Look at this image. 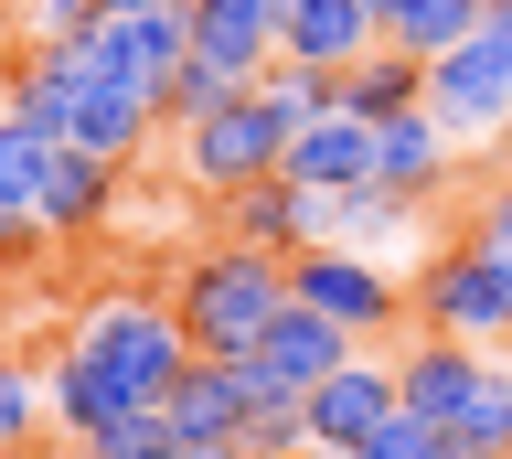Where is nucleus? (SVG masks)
Masks as SVG:
<instances>
[{"label": "nucleus", "mask_w": 512, "mask_h": 459, "mask_svg": "<svg viewBox=\"0 0 512 459\" xmlns=\"http://www.w3.org/2000/svg\"><path fill=\"white\" fill-rule=\"evenodd\" d=\"M118 214V161L96 150H54V182H43V235H96Z\"/></svg>", "instance_id": "dca6fc26"}, {"label": "nucleus", "mask_w": 512, "mask_h": 459, "mask_svg": "<svg viewBox=\"0 0 512 459\" xmlns=\"http://www.w3.org/2000/svg\"><path fill=\"white\" fill-rule=\"evenodd\" d=\"M43 417H54V406H43V374L0 363V459H11V449H32V438H43Z\"/></svg>", "instance_id": "393cba45"}, {"label": "nucleus", "mask_w": 512, "mask_h": 459, "mask_svg": "<svg viewBox=\"0 0 512 459\" xmlns=\"http://www.w3.org/2000/svg\"><path fill=\"white\" fill-rule=\"evenodd\" d=\"M363 54H384V22H374V0H299V11L278 22V65L352 75Z\"/></svg>", "instance_id": "9d476101"}, {"label": "nucleus", "mask_w": 512, "mask_h": 459, "mask_svg": "<svg viewBox=\"0 0 512 459\" xmlns=\"http://www.w3.org/2000/svg\"><path fill=\"white\" fill-rule=\"evenodd\" d=\"M160 449H171V417H160V406H139V417H118L96 438V459H160Z\"/></svg>", "instance_id": "cd10ccee"}, {"label": "nucleus", "mask_w": 512, "mask_h": 459, "mask_svg": "<svg viewBox=\"0 0 512 459\" xmlns=\"http://www.w3.org/2000/svg\"><path fill=\"white\" fill-rule=\"evenodd\" d=\"M267 11H278V22H288V11H299V0H267Z\"/></svg>", "instance_id": "72a5a7b5"}, {"label": "nucleus", "mask_w": 512, "mask_h": 459, "mask_svg": "<svg viewBox=\"0 0 512 459\" xmlns=\"http://www.w3.org/2000/svg\"><path fill=\"white\" fill-rule=\"evenodd\" d=\"M416 107H427V65L395 54V43L342 75V118H363V129H395V118H416Z\"/></svg>", "instance_id": "f3484780"}, {"label": "nucleus", "mask_w": 512, "mask_h": 459, "mask_svg": "<svg viewBox=\"0 0 512 459\" xmlns=\"http://www.w3.org/2000/svg\"><path fill=\"white\" fill-rule=\"evenodd\" d=\"M288 299H299V310H320L331 331H352L363 353H374L395 321H416L406 289L384 278V257H352V246H310V257H288Z\"/></svg>", "instance_id": "423d86ee"}, {"label": "nucleus", "mask_w": 512, "mask_h": 459, "mask_svg": "<svg viewBox=\"0 0 512 459\" xmlns=\"http://www.w3.org/2000/svg\"><path fill=\"white\" fill-rule=\"evenodd\" d=\"M299 459H352V449H299Z\"/></svg>", "instance_id": "473e14b6"}, {"label": "nucleus", "mask_w": 512, "mask_h": 459, "mask_svg": "<svg viewBox=\"0 0 512 459\" xmlns=\"http://www.w3.org/2000/svg\"><path fill=\"white\" fill-rule=\"evenodd\" d=\"M96 22H107V0H22V33H32V54H54V43H86Z\"/></svg>", "instance_id": "bb28decb"}, {"label": "nucleus", "mask_w": 512, "mask_h": 459, "mask_svg": "<svg viewBox=\"0 0 512 459\" xmlns=\"http://www.w3.org/2000/svg\"><path fill=\"white\" fill-rule=\"evenodd\" d=\"M480 246H502V257H512V171H502V182H491V193H480Z\"/></svg>", "instance_id": "c85d7f7f"}, {"label": "nucleus", "mask_w": 512, "mask_h": 459, "mask_svg": "<svg viewBox=\"0 0 512 459\" xmlns=\"http://www.w3.org/2000/svg\"><path fill=\"white\" fill-rule=\"evenodd\" d=\"M54 150H64V139L22 129V118L0 107V225H43V182H54Z\"/></svg>", "instance_id": "aec40b11"}, {"label": "nucleus", "mask_w": 512, "mask_h": 459, "mask_svg": "<svg viewBox=\"0 0 512 459\" xmlns=\"http://www.w3.org/2000/svg\"><path fill=\"white\" fill-rule=\"evenodd\" d=\"M374 150H384V129H363V118H310L278 171L299 193H374Z\"/></svg>", "instance_id": "ddd939ff"}, {"label": "nucleus", "mask_w": 512, "mask_h": 459, "mask_svg": "<svg viewBox=\"0 0 512 459\" xmlns=\"http://www.w3.org/2000/svg\"><path fill=\"white\" fill-rule=\"evenodd\" d=\"M416 235V203H395L374 182V193H331V246H352V257H384V246H406Z\"/></svg>", "instance_id": "412c9836"}, {"label": "nucleus", "mask_w": 512, "mask_h": 459, "mask_svg": "<svg viewBox=\"0 0 512 459\" xmlns=\"http://www.w3.org/2000/svg\"><path fill=\"white\" fill-rule=\"evenodd\" d=\"M64 353L86 363L118 406H171V385L203 363V353H192V331L171 321V299H96Z\"/></svg>", "instance_id": "f03ea898"}, {"label": "nucleus", "mask_w": 512, "mask_h": 459, "mask_svg": "<svg viewBox=\"0 0 512 459\" xmlns=\"http://www.w3.org/2000/svg\"><path fill=\"white\" fill-rule=\"evenodd\" d=\"M491 363L502 353H480V342H438V331H416L406 353H395V406L427 427H459L470 417V395L491 385Z\"/></svg>", "instance_id": "0eeeda50"}, {"label": "nucleus", "mask_w": 512, "mask_h": 459, "mask_svg": "<svg viewBox=\"0 0 512 459\" xmlns=\"http://www.w3.org/2000/svg\"><path fill=\"white\" fill-rule=\"evenodd\" d=\"M224 246H256V257H310V246H331V193H299L288 171H267L256 193L224 203Z\"/></svg>", "instance_id": "6e6552de"}, {"label": "nucleus", "mask_w": 512, "mask_h": 459, "mask_svg": "<svg viewBox=\"0 0 512 459\" xmlns=\"http://www.w3.org/2000/svg\"><path fill=\"white\" fill-rule=\"evenodd\" d=\"M288 310V257H256V246H214V257L182 267V289H171V321L192 331V353L203 363H256L267 353V331Z\"/></svg>", "instance_id": "f257e3e1"}, {"label": "nucleus", "mask_w": 512, "mask_h": 459, "mask_svg": "<svg viewBox=\"0 0 512 459\" xmlns=\"http://www.w3.org/2000/svg\"><path fill=\"white\" fill-rule=\"evenodd\" d=\"M160 459H214V449H160Z\"/></svg>", "instance_id": "2f4dec72"}, {"label": "nucleus", "mask_w": 512, "mask_h": 459, "mask_svg": "<svg viewBox=\"0 0 512 459\" xmlns=\"http://www.w3.org/2000/svg\"><path fill=\"white\" fill-rule=\"evenodd\" d=\"M150 129H160V97L96 65V75H86V97H75V139H64V150H96V161H118V171H128L139 150H150Z\"/></svg>", "instance_id": "f8f14e48"}, {"label": "nucleus", "mask_w": 512, "mask_h": 459, "mask_svg": "<svg viewBox=\"0 0 512 459\" xmlns=\"http://www.w3.org/2000/svg\"><path fill=\"white\" fill-rule=\"evenodd\" d=\"M352 459H459V438L395 406V417H384V427H374V438H363V449H352Z\"/></svg>", "instance_id": "a878e982"}, {"label": "nucleus", "mask_w": 512, "mask_h": 459, "mask_svg": "<svg viewBox=\"0 0 512 459\" xmlns=\"http://www.w3.org/2000/svg\"><path fill=\"white\" fill-rule=\"evenodd\" d=\"M299 449H310V395H267L235 427V459H299Z\"/></svg>", "instance_id": "5701e85b"}, {"label": "nucleus", "mask_w": 512, "mask_h": 459, "mask_svg": "<svg viewBox=\"0 0 512 459\" xmlns=\"http://www.w3.org/2000/svg\"><path fill=\"white\" fill-rule=\"evenodd\" d=\"M448 438H459V459H512V363H491V385L470 395V417Z\"/></svg>", "instance_id": "4be33fe9"}, {"label": "nucleus", "mask_w": 512, "mask_h": 459, "mask_svg": "<svg viewBox=\"0 0 512 459\" xmlns=\"http://www.w3.org/2000/svg\"><path fill=\"white\" fill-rule=\"evenodd\" d=\"M32 235H43V225H0V267H11V257H22V246H32Z\"/></svg>", "instance_id": "c756f323"}, {"label": "nucleus", "mask_w": 512, "mask_h": 459, "mask_svg": "<svg viewBox=\"0 0 512 459\" xmlns=\"http://www.w3.org/2000/svg\"><path fill=\"white\" fill-rule=\"evenodd\" d=\"M374 182H384L395 203H416V214H427V203H438L448 182H459V139H448L438 118L416 107V118H395V129H384V150H374Z\"/></svg>", "instance_id": "4468645a"}, {"label": "nucleus", "mask_w": 512, "mask_h": 459, "mask_svg": "<svg viewBox=\"0 0 512 459\" xmlns=\"http://www.w3.org/2000/svg\"><path fill=\"white\" fill-rule=\"evenodd\" d=\"M406 310H416V331L491 353V342H512V257L480 246V235H448V246H427V267L406 278Z\"/></svg>", "instance_id": "7ed1b4c3"}, {"label": "nucleus", "mask_w": 512, "mask_h": 459, "mask_svg": "<svg viewBox=\"0 0 512 459\" xmlns=\"http://www.w3.org/2000/svg\"><path fill=\"white\" fill-rule=\"evenodd\" d=\"M480 11H491V0H374L384 43H395V54H416V65H438L448 43H470Z\"/></svg>", "instance_id": "a211bd4d"}, {"label": "nucleus", "mask_w": 512, "mask_h": 459, "mask_svg": "<svg viewBox=\"0 0 512 459\" xmlns=\"http://www.w3.org/2000/svg\"><path fill=\"white\" fill-rule=\"evenodd\" d=\"M288 139H299V129H288L267 97H235V107H214V118H192V129H182V182L235 203V193H256V182L288 161Z\"/></svg>", "instance_id": "39448f33"}, {"label": "nucleus", "mask_w": 512, "mask_h": 459, "mask_svg": "<svg viewBox=\"0 0 512 459\" xmlns=\"http://www.w3.org/2000/svg\"><path fill=\"white\" fill-rule=\"evenodd\" d=\"M86 54L107 75H128V86H171V75L192 65V0H171V11H107V22H96L86 33Z\"/></svg>", "instance_id": "1a4fd4ad"}, {"label": "nucleus", "mask_w": 512, "mask_h": 459, "mask_svg": "<svg viewBox=\"0 0 512 459\" xmlns=\"http://www.w3.org/2000/svg\"><path fill=\"white\" fill-rule=\"evenodd\" d=\"M107 11H171V0H107Z\"/></svg>", "instance_id": "7c9ffc66"}, {"label": "nucleus", "mask_w": 512, "mask_h": 459, "mask_svg": "<svg viewBox=\"0 0 512 459\" xmlns=\"http://www.w3.org/2000/svg\"><path fill=\"white\" fill-rule=\"evenodd\" d=\"M43 406H54V438H64V449H96L118 417H139V406H118V395L96 385L75 353H54V374H43Z\"/></svg>", "instance_id": "6ab92c4d"}, {"label": "nucleus", "mask_w": 512, "mask_h": 459, "mask_svg": "<svg viewBox=\"0 0 512 459\" xmlns=\"http://www.w3.org/2000/svg\"><path fill=\"white\" fill-rule=\"evenodd\" d=\"M64 459H96V449H64Z\"/></svg>", "instance_id": "f704fd0d"}, {"label": "nucleus", "mask_w": 512, "mask_h": 459, "mask_svg": "<svg viewBox=\"0 0 512 459\" xmlns=\"http://www.w3.org/2000/svg\"><path fill=\"white\" fill-rule=\"evenodd\" d=\"M235 97H256V86H235L224 65H182L171 86H160V118H171V129H192V118H214V107H235Z\"/></svg>", "instance_id": "b1692460"}, {"label": "nucleus", "mask_w": 512, "mask_h": 459, "mask_svg": "<svg viewBox=\"0 0 512 459\" xmlns=\"http://www.w3.org/2000/svg\"><path fill=\"white\" fill-rule=\"evenodd\" d=\"M384 417H395V363L384 353H352L331 385H310V449H363Z\"/></svg>", "instance_id": "9b49d317"}, {"label": "nucleus", "mask_w": 512, "mask_h": 459, "mask_svg": "<svg viewBox=\"0 0 512 459\" xmlns=\"http://www.w3.org/2000/svg\"><path fill=\"white\" fill-rule=\"evenodd\" d=\"M427 118H438L459 150H502L512 139V33L480 22L470 43H448L427 65Z\"/></svg>", "instance_id": "20e7f679"}, {"label": "nucleus", "mask_w": 512, "mask_h": 459, "mask_svg": "<svg viewBox=\"0 0 512 459\" xmlns=\"http://www.w3.org/2000/svg\"><path fill=\"white\" fill-rule=\"evenodd\" d=\"M352 353H363L352 331H331L320 310H299V299H288V310H278V331H267V353H256V363H267V374H278L288 395H310V385H331V374H342Z\"/></svg>", "instance_id": "2eb2a0df"}]
</instances>
